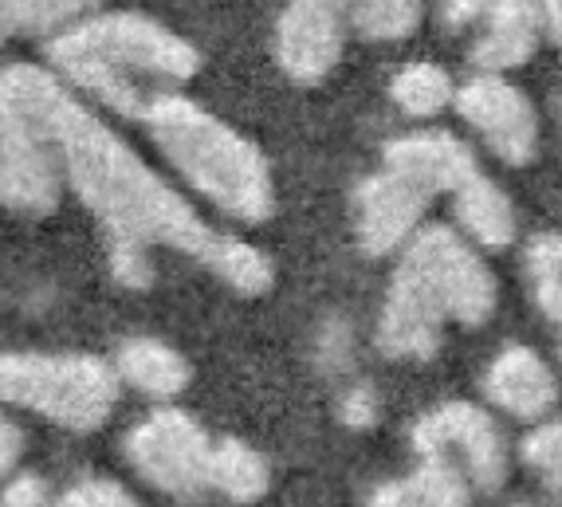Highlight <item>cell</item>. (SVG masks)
<instances>
[{"label":"cell","instance_id":"cell-23","mask_svg":"<svg viewBox=\"0 0 562 507\" xmlns=\"http://www.w3.org/2000/svg\"><path fill=\"white\" fill-rule=\"evenodd\" d=\"M59 507H142V504L122 488V484H114V480L87 476V480H76V484L64 492Z\"/></svg>","mask_w":562,"mask_h":507},{"label":"cell","instance_id":"cell-7","mask_svg":"<svg viewBox=\"0 0 562 507\" xmlns=\"http://www.w3.org/2000/svg\"><path fill=\"white\" fill-rule=\"evenodd\" d=\"M213 444L216 441H209V432L189 414L158 409L126 432V461L158 492L193 499L209 488Z\"/></svg>","mask_w":562,"mask_h":507},{"label":"cell","instance_id":"cell-17","mask_svg":"<svg viewBox=\"0 0 562 507\" xmlns=\"http://www.w3.org/2000/svg\"><path fill=\"white\" fill-rule=\"evenodd\" d=\"M374 507H469V476L445 457H425L409 480L385 484Z\"/></svg>","mask_w":562,"mask_h":507},{"label":"cell","instance_id":"cell-18","mask_svg":"<svg viewBox=\"0 0 562 507\" xmlns=\"http://www.w3.org/2000/svg\"><path fill=\"white\" fill-rule=\"evenodd\" d=\"M268 484H272V472H268V461L256 449H248L236 437H221L213 444L209 488H216L233 504H256V499H263Z\"/></svg>","mask_w":562,"mask_h":507},{"label":"cell","instance_id":"cell-15","mask_svg":"<svg viewBox=\"0 0 562 507\" xmlns=\"http://www.w3.org/2000/svg\"><path fill=\"white\" fill-rule=\"evenodd\" d=\"M114 370L126 385H134L138 394L146 397H178L189 385V362L178 354V350L161 342V338H126L114 354Z\"/></svg>","mask_w":562,"mask_h":507},{"label":"cell","instance_id":"cell-5","mask_svg":"<svg viewBox=\"0 0 562 507\" xmlns=\"http://www.w3.org/2000/svg\"><path fill=\"white\" fill-rule=\"evenodd\" d=\"M67 87L36 64L0 71V205L24 216H44L59 205L64 158L56 114Z\"/></svg>","mask_w":562,"mask_h":507},{"label":"cell","instance_id":"cell-1","mask_svg":"<svg viewBox=\"0 0 562 507\" xmlns=\"http://www.w3.org/2000/svg\"><path fill=\"white\" fill-rule=\"evenodd\" d=\"M64 178L76 198L94 213L111 245V275L142 292L154 280L150 248H173L213 268L228 233H216L198 216L161 173H154L138 154L111 131L94 111H87L67 91L56 114Z\"/></svg>","mask_w":562,"mask_h":507},{"label":"cell","instance_id":"cell-31","mask_svg":"<svg viewBox=\"0 0 562 507\" xmlns=\"http://www.w3.org/2000/svg\"><path fill=\"white\" fill-rule=\"evenodd\" d=\"M539 9H543V24H547V32H551L554 44L562 47V0H539Z\"/></svg>","mask_w":562,"mask_h":507},{"label":"cell","instance_id":"cell-6","mask_svg":"<svg viewBox=\"0 0 562 507\" xmlns=\"http://www.w3.org/2000/svg\"><path fill=\"white\" fill-rule=\"evenodd\" d=\"M119 370L94 354H0V405H16L71 432L106 425Z\"/></svg>","mask_w":562,"mask_h":507},{"label":"cell","instance_id":"cell-21","mask_svg":"<svg viewBox=\"0 0 562 507\" xmlns=\"http://www.w3.org/2000/svg\"><path fill=\"white\" fill-rule=\"evenodd\" d=\"M103 0H24L20 4V29L40 32V36H59L76 29L79 20L94 16Z\"/></svg>","mask_w":562,"mask_h":507},{"label":"cell","instance_id":"cell-8","mask_svg":"<svg viewBox=\"0 0 562 507\" xmlns=\"http://www.w3.org/2000/svg\"><path fill=\"white\" fill-rule=\"evenodd\" d=\"M413 444L422 457H445L464 469L472 488L496 492L507 480V449L496 421L469 402H449L432 409L413 429Z\"/></svg>","mask_w":562,"mask_h":507},{"label":"cell","instance_id":"cell-4","mask_svg":"<svg viewBox=\"0 0 562 507\" xmlns=\"http://www.w3.org/2000/svg\"><path fill=\"white\" fill-rule=\"evenodd\" d=\"M146 126L169 166L209 205L244 225H260L276 213L272 166L260 154V146L233 131L225 119L209 114L186 94L166 91L146 114Z\"/></svg>","mask_w":562,"mask_h":507},{"label":"cell","instance_id":"cell-12","mask_svg":"<svg viewBox=\"0 0 562 507\" xmlns=\"http://www.w3.org/2000/svg\"><path fill=\"white\" fill-rule=\"evenodd\" d=\"M385 169H394L397 178L413 181L422 193H457L460 185H469L476 178V154L460 138L445 131L432 134H405L394 138L382 150Z\"/></svg>","mask_w":562,"mask_h":507},{"label":"cell","instance_id":"cell-14","mask_svg":"<svg viewBox=\"0 0 562 507\" xmlns=\"http://www.w3.org/2000/svg\"><path fill=\"white\" fill-rule=\"evenodd\" d=\"M484 390L499 409H507L512 417H524V421L543 417L559 397L551 367L527 347H507L487 370Z\"/></svg>","mask_w":562,"mask_h":507},{"label":"cell","instance_id":"cell-29","mask_svg":"<svg viewBox=\"0 0 562 507\" xmlns=\"http://www.w3.org/2000/svg\"><path fill=\"white\" fill-rule=\"evenodd\" d=\"M342 414H347L350 425H370L374 421V394L370 390H355L342 405Z\"/></svg>","mask_w":562,"mask_h":507},{"label":"cell","instance_id":"cell-3","mask_svg":"<svg viewBox=\"0 0 562 507\" xmlns=\"http://www.w3.org/2000/svg\"><path fill=\"white\" fill-rule=\"evenodd\" d=\"M496 311V275L452 228H425L397 263L378 319L385 358H429L445 323L480 327Z\"/></svg>","mask_w":562,"mask_h":507},{"label":"cell","instance_id":"cell-20","mask_svg":"<svg viewBox=\"0 0 562 507\" xmlns=\"http://www.w3.org/2000/svg\"><path fill=\"white\" fill-rule=\"evenodd\" d=\"M394 103L402 106L409 119H432L441 114L449 103H457V87H452L449 71L437 64H409L397 71L394 87Z\"/></svg>","mask_w":562,"mask_h":507},{"label":"cell","instance_id":"cell-30","mask_svg":"<svg viewBox=\"0 0 562 507\" xmlns=\"http://www.w3.org/2000/svg\"><path fill=\"white\" fill-rule=\"evenodd\" d=\"M20 4L24 0H0V44L20 29Z\"/></svg>","mask_w":562,"mask_h":507},{"label":"cell","instance_id":"cell-9","mask_svg":"<svg viewBox=\"0 0 562 507\" xmlns=\"http://www.w3.org/2000/svg\"><path fill=\"white\" fill-rule=\"evenodd\" d=\"M457 111L512 166H527L539 150V119H535L531 99L504 76L480 71L476 79H469L457 91Z\"/></svg>","mask_w":562,"mask_h":507},{"label":"cell","instance_id":"cell-2","mask_svg":"<svg viewBox=\"0 0 562 507\" xmlns=\"http://www.w3.org/2000/svg\"><path fill=\"white\" fill-rule=\"evenodd\" d=\"M59 76L111 111L146 123L150 106L201 71V52L142 12H99L47 44Z\"/></svg>","mask_w":562,"mask_h":507},{"label":"cell","instance_id":"cell-22","mask_svg":"<svg viewBox=\"0 0 562 507\" xmlns=\"http://www.w3.org/2000/svg\"><path fill=\"white\" fill-rule=\"evenodd\" d=\"M524 461L531 464V469L539 472L554 492H562V421L539 425V429L527 437Z\"/></svg>","mask_w":562,"mask_h":507},{"label":"cell","instance_id":"cell-19","mask_svg":"<svg viewBox=\"0 0 562 507\" xmlns=\"http://www.w3.org/2000/svg\"><path fill=\"white\" fill-rule=\"evenodd\" d=\"M347 29L366 40H405L422 24V0H330Z\"/></svg>","mask_w":562,"mask_h":507},{"label":"cell","instance_id":"cell-16","mask_svg":"<svg viewBox=\"0 0 562 507\" xmlns=\"http://www.w3.org/2000/svg\"><path fill=\"white\" fill-rule=\"evenodd\" d=\"M457 221L460 228L484 248H507L516 240V209L507 201V193L496 185V181H487L484 173L469 181V185H460L457 193Z\"/></svg>","mask_w":562,"mask_h":507},{"label":"cell","instance_id":"cell-26","mask_svg":"<svg viewBox=\"0 0 562 507\" xmlns=\"http://www.w3.org/2000/svg\"><path fill=\"white\" fill-rule=\"evenodd\" d=\"M535 300L543 307V315L551 323H562V268L559 272L535 275Z\"/></svg>","mask_w":562,"mask_h":507},{"label":"cell","instance_id":"cell-10","mask_svg":"<svg viewBox=\"0 0 562 507\" xmlns=\"http://www.w3.org/2000/svg\"><path fill=\"white\" fill-rule=\"evenodd\" d=\"M347 32L330 0H291L276 24V59L295 83H319L342 59Z\"/></svg>","mask_w":562,"mask_h":507},{"label":"cell","instance_id":"cell-27","mask_svg":"<svg viewBox=\"0 0 562 507\" xmlns=\"http://www.w3.org/2000/svg\"><path fill=\"white\" fill-rule=\"evenodd\" d=\"M527 260H531L535 275L559 272L562 268V236H539V240L531 245V252H527Z\"/></svg>","mask_w":562,"mask_h":507},{"label":"cell","instance_id":"cell-24","mask_svg":"<svg viewBox=\"0 0 562 507\" xmlns=\"http://www.w3.org/2000/svg\"><path fill=\"white\" fill-rule=\"evenodd\" d=\"M0 504L4 507H47V484L36 472H12L0 484Z\"/></svg>","mask_w":562,"mask_h":507},{"label":"cell","instance_id":"cell-32","mask_svg":"<svg viewBox=\"0 0 562 507\" xmlns=\"http://www.w3.org/2000/svg\"><path fill=\"white\" fill-rule=\"evenodd\" d=\"M0 507H4V504H0Z\"/></svg>","mask_w":562,"mask_h":507},{"label":"cell","instance_id":"cell-11","mask_svg":"<svg viewBox=\"0 0 562 507\" xmlns=\"http://www.w3.org/2000/svg\"><path fill=\"white\" fill-rule=\"evenodd\" d=\"M429 193L397 178L394 169H382L374 178H366L355 189V233L362 252L390 256L402 245H409L422 225Z\"/></svg>","mask_w":562,"mask_h":507},{"label":"cell","instance_id":"cell-13","mask_svg":"<svg viewBox=\"0 0 562 507\" xmlns=\"http://www.w3.org/2000/svg\"><path fill=\"white\" fill-rule=\"evenodd\" d=\"M484 20V36L472 47V64L484 76L524 67L535 56L539 32H543V9L535 0H492Z\"/></svg>","mask_w":562,"mask_h":507},{"label":"cell","instance_id":"cell-28","mask_svg":"<svg viewBox=\"0 0 562 507\" xmlns=\"http://www.w3.org/2000/svg\"><path fill=\"white\" fill-rule=\"evenodd\" d=\"M487 9H492V0H445V24L449 29H464L472 20L487 16Z\"/></svg>","mask_w":562,"mask_h":507},{"label":"cell","instance_id":"cell-25","mask_svg":"<svg viewBox=\"0 0 562 507\" xmlns=\"http://www.w3.org/2000/svg\"><path fill=\"white\" fill-rule=\"evenodd\" d=\"M20 449H24V432L12 417L0 414V480H9L16 472Z\"/></svg>","mask_w":562,"mask_h":507}]
</instances>
